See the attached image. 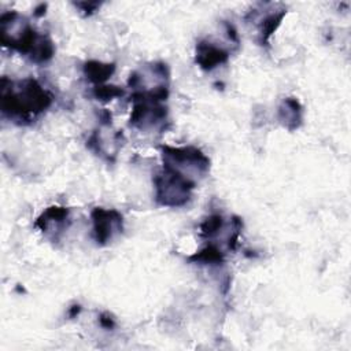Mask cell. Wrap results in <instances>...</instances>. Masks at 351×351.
I'll use <instances>...</instances> for the list:
<instances>
[{"mask_svg":"<svg viewBox=\"0 0 351 351\" xmlns=\"http://www.w3.org/2000/svg\"><path fill=\"white\" fill-rule=\"evenodd\" d=\"M51 104V96L48 92L33 78H27L18 82V86L11 88L3 86L1 93V108L10 118L26 121L34 118Z\"/></svg>","mask_w":351,"mask_h":351,"instance_id":"cell-1","label":"cell"},{"mask_svg":"<svg viewBox=\"0 0 351 351\" xmlns=\"http://www.w3.org/2000/svg\"><path fill=\"white\" fill-rule=\"evenodd\" d=\"M163 167L180 173L195 182V177H203L210 167V160L197 148L193 147H163Z\"/></svg>","mask_w":351,"mask_h":351,"instance_id":"cell-2","label":"cell"},{"mask_svg":"<svg viewBox=\"0 0 351 351\" xmlns=\"http://www.w3.org/2000/svg\"><path fill=\"white\" fill-rule=\"evenodd\" d=\"M154 182L158 203L167 207L185 204L191 197V191L195 188L193 181L166 167L155 177Z\"/></svg>","mask_w":351,"mask_h":351,"instance_id":"cell-3","label":"cell"},{"mask_svg":"<svg viewBox=\"0 0 351 351\" xmlns=\"http://www.w3.org/2000/svg\"><path fill=\"white\" fill-rule=\"evenodd\" d=\"M92 221L95 240L100 244H107L115 234L122 232V215L115 210L95 208Z\"/></svg>","mask_w":351,"mask_h":351,"instance_id":"cell-4","label":"cell"},{"mask_svg":"<svg viewBox=\"0 0 351 351\" xmlns=\"http://www.w3.org/2000/svg\"><path fill=\"white\" fill-rule=\"evenodd\" d=\"M228 56L229 55L223 48L217 47L210 41H200L196 47V63L204 70H213L225 63Z\"/></svg>","mask_w":351,"mask_h":351,"instance_id":"cell-5","label":"cell"},{"mask_svg":"<svg viewBox=\"0 0 351 351\" xmlns=\"http://www.w3.org/2000/svg\"><path fill=\"white\" fill-rule=\"evenodd\" d=\"M69 219V210L64 207H49L43 215L37 219V226L45 234H53L55 239L60 234L64 229L66 221Z\"/></svg>","mask_w":351,"mask_h":351,"instance_id":"cell-6","label":"cell"},{"mask_svg":"<svg viewBox=\"0 0 351 351\" xmlns=\"http://www.w3.org/2000/svg\"><path fill=\"white\" fill-rule=\"evenodd\" d=\"M280 119L289 129L298 128L302 121V107L295 99H285L280 107Z\"/></svg>","mask_w":351,"mask_h":351,"instance_id":"cell-7","label":"cell"},{"mask_svg":"<svg viewBox=\"0 0 351 351\" xmlns=\"http://www.w3.org/2000/svg\"><path fill=\"white\" fill-rule=\"evenodd\" d=\"M114 70H115V66L110 63L88 62L85 64V74L95 84L104 82L114 73Z\"/></svg>","mask_w":351,"mask_h":351,"instance_id":"cell-8","label":"cell"},{"mask_svg":"<svg viewBox=\"0 0 351 351\" xmlns=\"http://www.w3.org/2000/svg\"><path fill=\"white\" fill-rule=\"evenodd\" d=\"M222 252L215 245H208L196 255H193L191 259L197 261L202 263H219L222 261Z\"/></svg>","mask_w":351,"mask_h":351,"instance_id":"cell-9","label":"cell"},{"mask_svg":"<svg viewBox=\"0 0 351 351\" xmlns=\"http://www.w3.org/2000/svg\"><path fill=\"white\" fill-rule=\"evenodd\" d=\"M123 92L118 86H108V85H100L95 88V96L100 100H111L112 97L121 96Z\"/></svg>","mask_w":351,"mask_h":351,"instance_id":"cell-10","label":"cell"}]
</instances>
